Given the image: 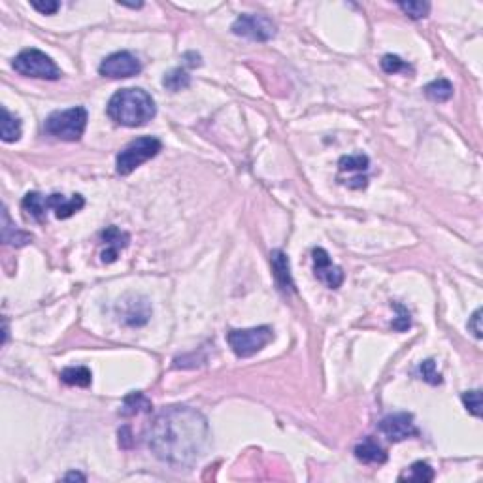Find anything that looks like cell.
I'll return each mask as SVG.
<instances>
[{
  "instance_id": "cell-13",
  "label": "cell",
  "mask_w": 483,
  "mask_h": 483,
  "mask_svg": "<svg viewBox=\"0 0 483 483\" xmlns=\"http://www.w3.org/2000/svg\"><path fill=\"white\" fill-rule=\"evenodd\" d=\"M48 206L55 212L57 219H68L86 206V199L81 195H72L70 199H66L61 193H53L48 197Z\"/></svg>"
},
{
  "instance_id": "cell-14",
  "label": "cell",
  "mask_w": 483,
  "mask_h": 483,
  "mask_svg": "<svg viewBox=\"0 0 483 483\" xmlns=\"http://www.w3.org/2000/svg\"><path fill=\"white\" fill-rule=\"evenodd\" d=\"M270 261L277 287L284 293H295V282H293L291 276V264H289L287 255H285L282 249H276V251H272L270 253Z\"/></svg>"
},
{
  "instance_id": "cell-21",
  "label": "cell",
  "mask_w": 483,
  "mask_h": 483,
  "mask_svg": "<svg viewBox=\"0 0 483 483\" xmlns=\"http://www.w3.org/2000/svg\"><path fill=\"white\" fill-rule=\"evenodd\" d=\"M425 95L433 102H448L453 97V86L446 78H438L425 87Z\"/></svg>"
},
{
  "instance_id": "cell-18",
  "label": "cell",
  "mask_w": 483,
  "mask_h": 483,
  "mask_svg": "<svg viewBox=\"0 0 483 483\" xmlns=\"http://www.w3.org/2000/svg\"><path fill=\"white\" fill-rule=\"evenodd\" d=\"M21 121L14 114L8 112V108H2V121H0V136L6 144L17 142L21 138Z\"/></svg>"
},
{
  "instance_id": "cell-33",
  "label": "cell",
  "mask_w": 483,
  "mask_h": 483,
  "mask_svg": "<svg viewBox=\"0 0 483 483\" xmlns=\"http://www.w3.org/2000/svg\"><path fill=\"white\" fill-rule=\"evenodd\" d=\"M63 480L64 482H74V480H78V482H86V476H83V474H79V472H68Z\"/></svg>"
},
{
  "instance_id": "cell-29",
  "label": "cell",
  "mask_w": 483,
  "mask_h": 483,
  "mask_svg": "<svg viewBox=\"0 0 483 483\" xmlns=\"http://www.w3.org/2000/svg\"><path fill=\"white\" fill-rule=\"evenodd\" d=\"M393 308L398 312V317L393 321V328H395V331H406V328H410L412 321H410V313H408V310H406L404 306H400V304H393Z\"/></svg>"
},
{
  "instance_id": "cell-16",
  "label": "cell",
  "mask_w": 483,
  "mask_h": 483,
  "mask_svg": "<svg viewBox=\"0 0 483 483\" xmlns=\"http://www.w3.org/2000/svg\"><path fill=\"white\" fill-rule=\"evenodd\" d=\"M151 400L144 393L135 391L128 393L127 397L123 398V404H121L119 413L123 417H130V415H138L142 412H151Z\"/></svg>"
},
{
  "instance_id": "cell-11",
  "label": "cell",
  "mask_w": 483,
  "mask_h": 483,
  "mask_svg": "<svg viewBox=\"0 0 483 483\" xmlns=\"http://www.w3.org/2000/svg\"><path fill=\"white\" fill-rule=\"evenodd\" d=\"M379 431L391 442H402L406 438H412V436L420 434L417 426L413 423L412 413H393V415H387L379 423Z\"/></svg>"
},
{
  "instance_id": "cell-2",
  "label": "cell",
  "mask_w": 483,
  "mask_h": 483,
  "mask_svg": "<svg viewBox=\"0 0 483 483\" xmlns=\"http://www.w3.org/2000/svg\"><path fill=\"white\" fill-rule=\"evenodd\" d=\"M108 117L123 127H142L150 123L157 114L155 100L150 92L136 87L121 89L108 102Z\"/></svg>"
},
{
  "instance_id": "cell-6",
  "label": "cell",
  "mask_w": 483,
  "mask_h": 483,
  "mask_svg": "<svg viewBox=\"0 0 483 483\" xmlns=\"http://www.w3.org/2000/svg\"><path fill=\"white\" fill-rule=\"evenodd\" d=\"M15 72H19L21 76L27 78H38V79H50V81H57L63 74L59 70V66L51 57H48L43 51L40 50H25L21 51L12 63Z\"/></svg>"
},
{
  "instance_id": "cell-27",
  "label": "cell",
  "mask_w": 483,
  "mask_h": 483,
  "mask_svg": "<svg viewBox=\"0 0 483 483\" xmlns=\"http://www.w3.org/2000/svg\"><path fill=\"white\" fill-rule=\"evenodd\" d=\"M417 372H420L421 379H423V382H426V384H431V385H440L442 384V374L438 372V370H436V362H434L433 359L421 362Z\"/></svg>"
},
{
  "instance_id": "cell-15",
  "label": "cell",
  "mask_w": 483,
  "mask_h": 483,
  "mask_svg": "<svg viewBox=\"0 0 483 483\" xmlns=\"http://www.w3.org/2000/svg\"><path fill=\"white\" fill-rule=\"evenodd\" d=\"M355 457L361 462H366V464H384L387 461V453L385 449L377 444L372 436L364 438L361 444L355 446Z\"/></svg>"
},
{
  "instance_id": "cell-17",
  "label": "cell",
  "mask_w": 483,
  "mask_h": 483,
  "mask_svg": "<svg viewBox=\"0 0 483 483\" xmlns=\"http://www.w3.org/2000/svg\"><path fill=\"white\" fill-rule=\"evenodd\" d=\"M21 208L27 212V215L32 217V219L42 223V221L46 219V213L50 210V206H48V197H43L42 193L36 191L27 193L21 202Z\"/></svg>"
},
{
  "instance_id": "cell-3",
  "label": "cell",
  "mask_w": 483,
  "mask_h": 483,
  "mask_svg": "<svg viewBox=\"0 0 483 483\" xmlns=\"http://www.w3.org/2000/svg\"><path fill=\"white\" fill-rule=\"evenodd\" d=\"M87 110L83 106L70 108L64 112H55L46 119V132L64 142H78L87 127Z\"/></svg>"
},
{
  "instance_id": "cell-5",
  "label": "cell",
  "mask_w": 483,
  "mask_h": 483,
  "mask_svg": "<svg viewBox=\"0 0 483 483\" xmlns=\"http://www.w3.org/2000/svg\"><path fill=\"white\" fill-rule=\"evenodd\" d=\"M274 338L270 327H253V328H235L227 334V342L236 357L248 359L264 349Z\"/></svg>"
},
{
  "instance_id": "cell-12",
  "label": "cell",
  "mask_w": 483,
  "mask_h": 483,
  "mask_svg": "<svg viewBox=\"0 0 483 483\" xmlns=\"http://www.w3.org/2000/svg\"><path fill=\"white\" fill-rule=\"evenodd\" d=\"M100 238H102V244L106 246V249L100 253V259H102V263H114V261H117V257H119V251L121 249H125L128 246V241H130V236L127 235V233H123V230H119L117 227H108L102 235H100Z\"/></svg>"
},
{
  "instance_id": "cell-25",
  "label": "cell",
  "mask_w": 483,
  "mask_h": 483,
  "mask_svg": "<svg viewBox=\"0 0 483 483\" xmlns=\"http://www.w3.org/2000/svg\"><path fill=\"white\" fill-rule=\"evenodd\" d=\"M398 8L404 12L406 15H410L412 19H423L431 12V4L428 2H398Z\"/></svg>"
},
{
  "instance_id": "cell-26",
  "label": "cell",
  "mask_w": 483,
  "mask_h": 483,
  "mask_svg": "<svg viewBox=\"0 0 483 483\" xmlns=\"http://www.w3.org/2000/svg\"><path fill=\"white\" fill-rule=\"evenodd\" d=\"M382 68H384L385 74H398V72H413V68L410 64L402 61L398 55H384L382 59Z\"/></svg>"
},
{
  "instance_id": "cell-9",
  "label": "cell",
  "mask_w": 483,
  "mask_h": 483,
  "mask_svg": "<svg viewBox=\"0 0 483 483\" xmlns=\"http://www.w3.org/2000/svg\"><path fill=\"white\" fill-rule=\"evenodd\" d=\"M121 304L117 306L121 319L128 327H142L151 317V306L150 300L140 295H127L125 299L119 300Z\"/></svg>"
},
{
  "instance_id": "cell-24",
  "label": "cell",
  "mask_w": 483,
  "mask_h": 483,
  "mask_svg": "<svg viewBox=\"0 0 483 483\" xmlns=\"http://www.w3.org/2000/svg\"><path fill=\"white\" fill-rule=\"evenodd\" d=\"M370 166V159L362 153L357 155H346L338 161L340 172H366Z\"/></svg>"
},
{
  "instance_id": "cell-1",
  "label": "cell",
  "mask_w": 483,
  "mask_h": 483,
  "mask_svg": "<svg viewBox=\"0 0 483 483\" xmlns=\"http://www.w3.org/2000/svg\"><path fill=\"white\" fill-rule=\"evenodd\" d=\"M146 438L157 459L172 466H191L204 453L210 431L200 412L189 406H170L153 417Z\"/></svg>"
},
{
  "instance_id": "cell-22",
  "label": "cell",
  "mask_w": 483,
  "mask_h": 483,
  "mask_svg": "<svg viewBox=\"0 0 483 483\" xmlns=\"http://www.w3.org/2000/svg\"><path fill=\"white\" fill-rule=\"evenodd\" d=\"M404 480H408V482H433L434 470L431 469L428 462L417 461L413 462L412 466L408 469V472H404V474L400 476V482H404Z\"/></svg>"
},
{
  "instance_id": "cell-28",
  "label": "cell",
  "mask_w": 483,
  "mask_h": 483,
  "mask_svg": "<svg viewBox=\"0 0 483 483\" xmlns=\"http://www.w3.org/2000/svg\"><path fill=\"white\" fill-rule=\"evenodd\" d=\"M461 398H462V404H464V408H466L472 415L482 417V391H480V389L462 393Z\"/></svg>"
},
{
  "instance_id": "cell-23",
  "label": "cell",
  "mask_w": 483,
  "mask_h": 483,
  "mask_svg": "<svg viewBox=\"0 0 483 483\" xmlns=\"http://www.w3.org/2000/svg\"><path fill=\"white\" fill-rule=\"evenodd\" d=\"M163 86L172 92H178L181 89H187L191 86V76L187 74V70L184 68H174L172 72H168L163 79Z\"/></svg>"
},
{
  "instance_id": "cell-4",
  "label": "cell",
  "mask_w": 483,
  "mask_h": 483,
  "mask_svg": "<svg viewBox=\"0 0 483 483\" xmlns=\"http://www.w3.org/2000/svg\"><path fill=\"white\" fill-rule=\"evenodd\" d=\"M161 150H163V144H161L159 138H153V136H144V138H138L135 142H130L115 159L117 174L119 176L132 174L140 164L148 163L150 159L159 155Z\"/></svg>"
},
{
  "instance_id": "cell-19",
  "label": "cell",
  "mask_w": 483,
  "mask_h": 483,
  "mask_svg": "<svg viewBox=\"0 0 483 483\" xmlns=\"http://www.w3.org/2000/svg\"><path fill=\"white\" fill-rule=\"evenodd\" d=\"M2 240H4V244H12V246H15V248L27 246V244L32 240V236L30 235L21 233V230H17L15 227H12L10 217H8L6 208H2Z\"/></svg>"
},
{
  "instance_id": "cell-32",
  "label": "cell",
  "mask_w": 483,
  "mask_h": 483,
  "mask_svg": "<svg viewBox=\"0 0 483 483\" xmlns=\"http://www.w3.org/2000/svg\"><path fill=\"white\" fill-rule=\"evenodd\" d=\"M344 184L348 185L349 189H364V187L368 185V178H366V176H355V178L348 179V181H344Z\"/></svg>"
},
{
  "instance_id": "cell-7",
  "label": "cell",
  "mask_w": 483,
  "mask_h": 483,
  "mask_svg": "<svg viewBox=\"0 0 483 483\" xmlns=\"http://www.w3.org/2000/svg\"><path fill=\"white\" fill-rule=\"evenodd\" d=\"M276 23L266 15L244 14L233 23V32L236 36H244L255 42H268L276 36Z\"/></svg>"
},
{
  "instance_id": "cell-10",
  "label": "cell",
  "mask_w": 483,
  "mask_h": 483,
  "mask_svg": "<svg viewBox=\"0 0 483 483\" xmlns=\"http://www.w3.org/2000/svg\"><path fill=\"white\" fill-rule=\"evenodd\" d=\"M313 261V274L319 279L321 284H325L328 289H338L344 284V272L338 264L333 263V259L323 248H315L312 251Z\"/></svg>"
},
{
  "instance_id": "cell-30",
  "label": "cell",
  "mask_w": 483,
  "mask_h": 483,
  "mask_svg": "<svg viewBox=\"0 0 483 483\" xmlns=\"http://www.w3.org/2000/svg\"><path fill=\"white\" fill-rule=\"evenodd\" d=\"M30 6L34 8V10H38V12L43 15H53V14H57V10L61 8V4L55 2V0H46V2L32 0V2H30Z\"/></svg>"
},
{
  "instance_id": "cell-20",
  "label": "cell",
  "mask_w": 483,
  "mask_h": 483,
  "mask_svg": "<svg viewBox=\"0 0 483 483\" xmlns=\"http://www.w3.org/2000/svg\"><path fill=\"white\" fill-rule=\"evenodd\" d=\"M61 379L70 387H89L91 385V370L86 366H70L61 372Z\"/></svg>"
},
{
  "instance_id": "cell-31",
  "label": "cell",
  "mask_w": 483,
  "mask_h": 483,
  "mask_svg": "<svg viewBox=\"0 0 483 483\" xmlns=\"http://www.w3.org/2000/svg\"><path fill=\"white\" fill-rule=\"evenodd\" d=\"M482 308H477L476 312H474V315L470 317L469 321V328L474 333V336L476 338H482L483 336V327H482Z\"/></svg>"
},
{
  "instance_id": "cell-8",
  "label": "cell",
  "mask_w": 483,
  "mask_h": 483,
  "mask_svg": "<svg viewBox=\"0 0 483 483\" xmlns=\"http://www.w3.org/2000/svg\"><path fill=\"white\" fill-rule=\"evenodd\" d=\"M100 76L112 79H123V78H132L136 74L142 72V63L138 61L135 53L130 51H117V53H112L108 55L99 66Z\"/></svg>"
}]
</instances>
